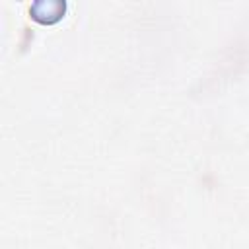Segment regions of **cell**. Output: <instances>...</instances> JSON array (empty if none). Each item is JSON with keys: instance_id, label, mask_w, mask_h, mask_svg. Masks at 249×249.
<instances>
[{"instance_id": "obj_1", "label": "cell", "mask_w": 249, "mask_h": 249, "mask_svg": "<svg viewBox=\"0 0 249 249\" xmlns=\"http://www.w3.org/2000/svg\"><path fill=\"white\" fill-rule=\"evenodd\" d=\"M64 12V4H58V2H37L31 6V14L35 18L39 16H47V21H51V18H58L60 14Z\"/></svg>"}]
</instances>
